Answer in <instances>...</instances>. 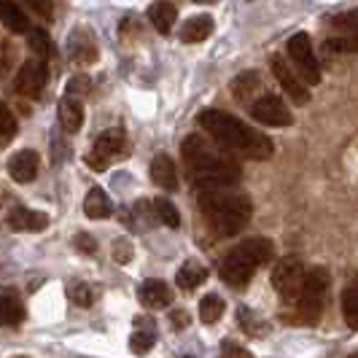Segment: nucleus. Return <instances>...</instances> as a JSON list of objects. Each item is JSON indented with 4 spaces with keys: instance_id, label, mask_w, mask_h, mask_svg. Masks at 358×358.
<instances>
[{
    "instance_id": "obj_7",
    "label": "nucleus",
    "mask_w": 358,
    "mask_h": 358,
    "mask_svg": "<svg viewBox=\"0 0 358 358\" xmlns=\"http://www.w3.org/2000/svg\"><path fill=\"white\" fill-rule=\"evenodd\" d=\"M305 264L296 259V256H286L280 259L275 269H272V286L280 294V299L286 305H294L299 291H302V283H305Z\"/></svg>"
},
{
    "instance_id": "obj_31",
    "label": "nucleus",
    "mask_w": 358,
    "mask_h": 358,
    "mask_svg": "<svg viewBox=\"0 0 358 358\" xmlns=\"http://www.w3.org/2000/svg\"><path fill=\"white\" fill-rule=\"evenodd\" d=\"M68 296H71L78 307H92L94 299H97V291H94L90 283H73V286L68 288Z\"/></svg>"
},
{
    "instance_id": "obj_20",
    "label": "nucleus",
    "mask_w": 358,
    "mask_h": 358,
    "mask_svg": "<svg viewBox=\"0 0 358 358\" xmlns=\"http://www.w3.org/2000/svg\"><path fill=\"white\" fill-rule=\"evenodd\" d=\"M213 33V17L208 14H197V17H189L180 27V41L183 43H202L205 38H210Z\"/></svg>"
},
{
    "instance_id": "obj_15",
    "label": "nucleus",
    "mask_w": 358,
    "mask_h": 358,
    "mask_svg": "<svg viewBox=\"0 0 358 358\" xmlns=\"http://www.w3.org/2000/svg\"><path fill=\"white\" fill-rule=\"evenodd\" d=\"M8 224H11V229H17V232H41V229L49 227V218H46V213H41V210L14 208V210L8 213Z\"/></svg>"
},
{
    "instance_id": "obj_36",
    "label": "nucleus",
    "mask_w": 358,
    "mask_h": 358,
    "mask_svg": "<svg viewBox=\"0 0 358 358\" xmlns=\"http://www.w3.org/2000/svg\"><path fill=\"white\" fill-rule=\"evenodd\" d=\"M33 8H36V14L38 17H43V19H52L54 14V6H52V0H27Z\"/></svg>"
},
{
    "instance_id": "obj_34",
    "label": "nucleus",
    "mask_w": 358,
    "mask_h": 358,
    "mask_svg": "<svg viewBox=\"0 0 358 358\" xmlns=\"http://www.w3.org/2000/svg\"><path fill=\"white\" fill-rule=\"evenodd\" d=\"M221 353H224V356H243V358L251 356V350H248V348H240V345L232 342V340L221 342Z\"/></svg>"
},
{
    "instance_id": "obj_18",
    "label": "nucleus",
    "mask_w": 358,
    "mask_h": 358,
    "mask_svg": "<svg viewBox=\"0 0 358 358\" xmlns=\"http://www.w3.org/2000/svg\"><path fill=\"white\" fill-rule=\"evenodd\" d=\"M141 302L148 310H164L173 302V291L162 280H145L143 286H141Z\"/></svg>"
},
{
    "instance_id": "obj_17",
    "label": "nucleus",
    "mask_w": 358,
    "mask_h": 358,
    "mask_svg": "<svg viewBox=\"0 0 358 358\" xmlns=\"http://www.w3.org/2000/svg\"><path fill=\"white\" fill-rule=\"evenodd\" d=\"M57 116H59V124H62L65 132H78L84 127V106H81V100H76L73 94L62 97L59 108H57Z\"/></svg>"
},
{
    "instance_id": "obj_19",
    "label": "nucleus",
    "mask_w": 358,
    "mask_h": 358,
    "mask_svg": "<svg viewBox=\"0 0 358 358\" xmlns=\"http://www.w3.org/2000/svg\"><path fill=\"white\" fill-rule=\"evenodd\" d=\"M154 340H157V326H154V321L145 318V315H138L135 318V331L129 337L132 353H148L154 348Z\"/></svg>"
},
{
    "instance_id": "obj_2",
    "label": "nucleus",
    "mask_w": 358,
    "mask_h": 358,
    "mask_svg": "<svg viewBox=\"0 0 358 358\" xmlns=\"http://www.w3.org/2000/svg\"><path fill=\"white\" fill-rule=\"evenodd\" d=\"M199 192V210L205 224L215 237H234L240 234L253 213V202L243 192H232V186H205Z\"/></svg>"
},
{
    "instance_id": "obj_33",
    "label": "nucleus",
    "mask_w": 358,
    "mask_h": 358,
    "mask_svg": "<svg viewBox=\"0 0 358 358\" xmlns=\"http://www.w3.org/2000/svg\"><path fill=\"white\" fill-rule=\"evenodd\" d=\"M30 46H33V52H38L41 57H49V54H52V41L46 36V30H33V27H30Z\"/></svg>"
},
{
    "instance_id": "obj_1",
    "label": "nucleus",
    "mask_w": 358,
    "mask_h": 358,
    "mask_svg": "<svg viewBox=\"0 0 358 358\" xmlns=\"http://www.w3.org/2000/svg\"><path fill=\"white\" fill-rule=\"evenodd\" d=\"M197 122L215 143L221 145L224 151H229V154H240V157L253 162H264L275 154V143L264 132L248 127L245 122H240L237 116L227 113V110H215V108L202 110Z\"/></svg>"
},
{
    "instance_id": "obj_21",
    "label": "nucleus",
    "mask_w": 358,
    "mask_h": 358,
    "mask_svg": "<svg viewBox=\"0 0 358 358\" xmlns=\"http://www.w3.org/2000/svg\"><path fill=\"white\" fill-rule=\"evenodd\" d=\"M148 19H151V24H154L157 33L167 36V33L173 30L176 19H178V8H176L170 0H159V3H154V6L148 8Z\"/></svg>"
},
{
    "instance_id": "obj_35",
    "label": "nucleus",
    "mask_w": 358,
    "mask_h": 358,
    "mask_svg": "<svg viewBox=\"0 0 358 358\" xmlns=\"http://www.w3.org/2000/svg\"><path fill=\"white\" fill-rule=\"evenodd\" d=\"M113 259H116L119 264H127V262L132 259V245L124 243V240H122V243H116V245H113Z\"/></svg>"
},
{
    "instance_id": "obj_8",
    "label": "nucleus",
    "mask_w": 358,
    "mask_h": 358,
    "mask_svg": "<svg viewBox=\"0 0 358 358\" xmlns=\"http://www.w3.org/2000/svg\"><path fill=\"white\" fill-rule=\"evenodd\" d=\"M329 52H358V11H345L329 22V36H326Z\"/></svg>"
},
{
    "instance_id": "obj_9",
    "label": "nucleus",
    "mask_w": 358,
    "mask_h": 358,
    "mask_svg": "<svg viewBox=\"0 0 358 358\" xmlns=\"http://www.w3.org/2000/svg\"><path fill=\"white\" fill-rule=\"evenodd\" d=\"M288 57L291 62L296 65V71L302 73L307 84H321V68H318V59L313 52V38L307 33H296V36L288 41Z\"/></svg>"
},
{
    "instance_id": "obj_28",
    "label": "nucleus",
    "mask_w": 358,
    "mask_h": 358,
    "mask_svg": "<svg viewBox=\"0 0 358 358\" xmlns=\"http://www.w3.org/2000/svg\"><path fill=\"white\" fill-rule=\"evenodd\" d=\"M237 318H240V329L248 334V337H264L267 334V321H262L253 310H248V307H240L237 310Z\"/></svg>"
},
{
    "instance_id": "obj_32",
    "label": "nucleus",
    "mask_w": 358,
    "mask_h": 358,
    "mask_svg": "<svg viewBox=\"0 0 358 358\" xmlns=\"http://www.w3.org/2000/svg\"><path fill=\"white\" fill-rule=\"evenodd\" d=\"M17 135V119L8 108L0 103V143H8Z\"/></svg>"
},
{
    "instance_id": "obj_23",
    "label": "nucleus",
    "mask_w": 358,
    "mask_h": 358,
    "mask_svg": "<svg viewBox=\"0 0 358 358\" xmlns=\"http://www.w3.org/2000/svg\"><path fill=\"white\" fill-rule=\"evenodd\" d=\"M84 213H87V218H94V221L108 218V215L113 213V205H110V199H108V194L100 186H92L90 192H87V197H84Z\"/></svg>"
},
{
    "instance_id": "obj_5",
    "label": "nucleus",
    "mask_w": 358,
    "mask_h": 358,
    "mask_svg": "<svg viewBox=\"0 0 358 358\" xmlns=\"http://www.w3.org/2000/svg\"><path fill=\"white\" fill-rule=\"evenodd\" d=\"M329 288V272L323 267H313L305 272V283L296 296V321L299 323H318L323 313V296Z\"/></svg>"
},
{
    "instance_id": "obj_16",
    "label": "nucleus",
    "mask_w": 358,
    "mask_h": 358,
    "mask_svg": "<svg viewBox=\"0 0 358 358\" xmlns=\"http://www.w3.org/2000/svg\"><path fill=\"white\" fill-rule=\"evenodd\" d=\"M68 54L73 57V62H78V65H92V62H97V46H94V41L87 30H76L68 41Z\"/></svg>"
},
{
    "instance_id": "obj_25",
    "label": "nucleus",
    "mask_w": 358,
    "mask_h": 358,
    "mask_svg": "<svg viewBox=\"0 0 358 358\" xmlns=\"http://www.w3.org/2000/svg\"><path fill=\"white\" fill-rule=\"evenodd\" d=\"M24 321V305L17 294H0V326H19Z\"/></svg>"
},
{
    "instance_id": "obj_22",
    "label": "nucleus",
    "mask_w": 358,
    "mask_h": 358,
    "mask_svg": "<svg viewBox=\"0 0 358 358\" xmlns=\"http://www.w3.org/2000/svg\"><path fill=\"white\" fill-rule=\"evenodd\" d=\"M0 22L11 33H30V19L19 8L14 0H0Z\"/></svg>"
},
{
    "instance_id": "obj_13",
    "label": "nucleus",
    "mask_w": 358,
    "mask_h": 358,
    "mask_svg": "<svg viewBox=\"0 0 358 358\" xmlns=\"http://www.w3.org/2000/svg\"><path fill=\"white\" fill-rule=\"evenodd\" d=\"M38 170H41V157H38V151H33V148H24V151H19V154H14L8 159V176H11V180H17V183L36 180Z\"/></svg>"
},
{
    "instance_id": "obj_24",
    "label": "nucleus",
    "mask_w": 358,
    "mask_h": 358,
    "mask_svg": "<svg viewBox=\"0 0 358 358\" xmlns=\"http://www.w3.org/2000/svg\"><path fill=\"white\" fill-rule=\"evenodd\" d=\"M205 280H208V269L202 267L197 259L183 262V267H180L178 275H176V283H178V288H183V291H194V288H199Z\"/></svg>"
},
{
    "instance_id": "obj_38",
    "label": "nucleus",
    "mask_w": 358,
    "mask_h": 358,
    "mask_svg": "<svg viewBox=\"0 0 358 358\" xmlns=\"http://www.w3.org/2000/svg\"><path fill=\"white\" fill-rule=\"evenodd\" d=\"M76 245H78V248H81L84 253H94V248H97V243L92 240L90 234H84V232L76 237Z\"/></svg>"
},
{
    "instance_id": "obj_3",
    "label": "nucleus",
    "mask_w": 358,
    "mask_h": 358,
    "mask_svg": "<svg viewBox=\"0 0 358 358\" xmlns=\"http://www.w3.org/2000/svg\"><path fill=\"white\" fill-rule=\"evenodd\" d=\"M180 154H183V162H186L189 176H192L197 189H205V186H234L237 180L243 178L240 164L232 157H227V151L221 145L215 148L199 135H189L180 145Z\"/></svg>"
},
{
    "instance_id": "obj_6",
    "label": "nucleus",
    "mask_w": 358,
    "mask_h": 358,
    "mask_svg": "<svg viewBox=\"0 0 358 358\" xmlns=\"http://www.w3.org/2000/svg\"><path fill=\"white\" fill-rule=\"evenodd\" d=\"M127 157V138L122 129H108V132H103L97 141H94V145H92V151L87 154V164H90L94 173H103V170H108L113 162L124 159Z\"/></svg>"
},
{
    "instance_id": "obj_39",
    "label": "nucleus",
    "mask_w": 358,
    "mask_h": 358,
    "mask_svg": "<svg viewBox=\"0 0 358 358\" xmlns=\"http://www.w3.org/2000/svg\"><path fill=\"white\" fill-rule=\"evenodd\" d=\"M194 3H215V0H194Z\"/></svg>"
},
{
    "instance_id": "obj_4",
    "label": "nucleus",
    "mask_w": 358,
    "mask_h": 358,
    "mask_svg": "<svg viewBox=\"0 0 358 358\" xmlns=\"http://www.w3.org/2000/svg\"><path fill=\"white\" fill-rule=\"evenodd\" d=\"M275 259V245L267 237H251L243 240L240 245H234L232 251L227 253V259L221 262V280L232 288H243L251 283V278L256 275V269L262 264H267Z\"/></svg>"
},
{
    "instance_id": "obj_37",
    "label": "nucleus",
    "mask_w": 358,
    "mask_h": 358,
    "mask_svg": "<svg viewBox=\"0 0 358 358\" xmlns=\"http://www.w3.org/2000/svg\"><path fill=\"white\" fill-rule=\"evenodd\" d=\"M170 323H173V329H186L189 326V313L186 310H173L170 313Z\"/></svg>"
},
{
    "instance_id": "obj_29",
    "label": "nucleus",
    "mask_w": 358,
    "mask_h": 358,
    "mask_svg": "<svg viewBox=\"0 0 358 358\" xmlns=\"http://www.w3.org/2000/svg\"><path fill=\"white\" fill-rule=\"evenodd\" d=\"M342 315H345L348 326L358 331V283L342 291Z\"/></svg>"
},
{
    "instance_id": "obj_10",
    "label": "nucleus",
    "mask_w": 358,
    "mask_h": 358,
    "mask_svg": "<svg viewBox=\"0 0 358 358\" xmlns=\"http://www.w3.org/2000/svg\"><path fill=\"white\" fill-rule=\"evenodd\" d=\"M251 116L264 127H291L294 113L278 94H262L251 100Z\"/></svg>"
},
{
    "instance_id": "obj_12",
    "label": "nucleus",
    "mask_w": 358,
    "mask_h": 358,
    "mask_svg": "<svg viewBox=\"0 0 358 358\" xmlns=\"http://www.w3.org/2000/svg\"><path fill=\"white\" fill-rule=\"evenodd\" d=\"M49 81V68L43 59H27L17 73V92L24 97H41V92Z\"/></svg>"
},
{
    "instance_id": "obj_27",
    "label": "nucleus",
    "mask_w": 358,
    "mask_h": 358,
    "mask_svg": "<svg viewBox=\"0 0 358 358\" xmlns=\"http://www.w3.org/2000/svg\"><path fill=\"white\" fill-rule=\"evenodd\" d=\"M224 310H227V305H224V299L218 294H205L202 302H199V318H202V323L213 326V323L221 321Z\"/></svg>"
},
{
    "instance_id": "obj_30",
    "label": "nucleus",
    "mask_w": 358,
    "mask_h": 358,
    "mask_svg": "<svg viewBox=\"0 0 358 358\" xmlns=\"http://www.w3.org/2000/svg\"><path fill=\"white\" fill-rule=\"evenodd\" d=\"M154 205V215H157V221H162L164 227H170V229H178L180 227V215H178V208L170 202V199H154L151 202Z\"/></svg>"
},
{
    "instance_id": "obj_11",
    "label": "nucleus",
    "mask_w": 358,
    "mask_h": 358,
    "mask_svg": "<svg viewBox=\"0 0 358 358\" xmlns=\"http://www.w3.org/2000/svg\"><path fill=\"white\" fill-rule=\"evenodd\" d=\"M269 65H272V73H275L278 84H280L283 92L291 97V103H294V106H307V103H310V90L299 81V76L291 71V62H286L280 54H272V57H269Z\"/></svg>"
},
{
    "instance_id": "obj_26",
    "label": "nucleus",
    "mask_w": 358,
    "mask_h": 358,
    "mask_svg": "<svg viewBox=\"0 0 358 358\" xmlns=\"http://www.w3.org/2000/svg\"><path fill=\"white\" fill-rule=\"evenodd\" d=\"M259 90H262V78H259V73L253 71L240 73L232 81V94L234 100H240V103H251Z\"/></svg>"
},
{
    "instance_id": "obj_14",
    "label": "nucleus",
    "mask_w": 358,
    "mask_h": 358,
    "mask_svg": "<svg viewBox=\"0 0 358 358\" xmlns=\"http://www.w3.org/2000/svg\"><path fill=\"white\" fill-rule=\"evenodd\" d=\"M151 180L159 186L162 192H178V170L176 162L167 154H159L151 162Z\"/></svg>"
}]
</instances>
